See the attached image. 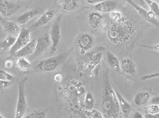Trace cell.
<instances>
[{
  "instance_id": "6da1fadb",
  "label": "cell",
  "mask_w": 159,
  "mask_h": 118,
  "mask_svg": "<svg viewBox=\"0 0 159 118\" xmlns=\"http://www.w3.org/2000/svg\"><path fill=\"white\" fill-rule=\"evenodd\" d=\"M86 93L85 85L79 80L70 78L63 83V98L69 111L82 118H86L84 107Z\"/></svg>"
},
{
  "instance_id": "7a4b0ae2",
  "label": "cell",
  "mask_w": 159,
  "mask_h": 118,
  "mask_svg": "<svg viewBox=\"0 0 159 118\" xmlns=\"http://www.w3.org/2000/svg\"><path fill=\"white\" fill-rule=\"evenodd\" d=\"M138 27L133 19L124 15L120 21H111L107 28V35L111 43L121 45L131 40L138 31Z\"/></svg>"
},
{
  "instance_id": "3957f363",
  "label": "cell",
  "mask_w": 159,
  "mask_h": 118,
  "mask_svg": "<svg viewBox=\"0 0 159 118\" xmlns=\"http://www.w3.org/2000/svg\"><path fill=\"white\" fill-rule=\"evenodd\" d=\"M109 77L108 71H104V90L101 104L103 115L105 118H125Z\"/></svg>"
},
{
  "instance_id": "277c9868",
  "label": "cell",
  "mask_w": 159,
  "mask_h": 118,
  "mask_svg": "<svg viewBox=\"0 0 159 118\" xmlns=\"http://www.w3.org/2000/svg\"><path fill=\"white\" fill-rule=\"evenodd\" d=\"M73 50V47H72L68 51L57 55L41 60L36 65V70L40 72H48L54 71L66 60Z\"/></svg>"
},
{
  "instance_id": "5b68a950",
  "label": "cell",
  "mask_w": 159,
  "mask_h": 118,
  "mask_svg": "<svg viewBox=\"0 0 159 118\" xmlns=\"http://www.w3.org/2000/svg\"><path fill=\"white\" fill-rule=\"evenodd\" d=\"M28 78H24L20 80L18 83V96L16 107L15 118H23L27 109L28 104L25 95V85Z\"/></svg>"
},
{
  "instance_id": "8992f818",
  "label": "cell",
  "mask_w": 159,
  "mask_h": 118,
  "mask_svg": "<svg viewBox=\"0 0 159 118\" xmlns=\"http://www.w3.org/2000/svg\"><path fill=\"white\" fill-rule=\"evenodd\" d=\"M63 16V14H61L57 17L50 30L49 36L51 44L49 57L53 56V55L57 52L58 46L61 39V27Z\"/></svg>"
},
{
  "instance_id": "52a82bcc",
  "label": "cell",
  "mask_w": 159,
  "mask_h": 118,
  "mask_svg": "<svg viewBox=\"0 0 159 118\" xmlns=\"http://www.w3.org/2000/svg\"><path fill=\"white\" fill-rule=\"evenodd\" d=\"M75 44L79 49L80 54L84 55L92 49L94 44V39L89 33H82L76 39Z\"/></svg>"
},
{
  "instance_id": "ba28073f",
  "label": "cell",
  "mask_w": 159,
  "mask_h": 118,
  "mask_svg": "<svg viewBox=\"0 0 159 118\" xmlns=\"http://www.w3.org/2000/svg\"><path fill=\"white\" fill-rule=\"evenodd\" d=\"M30 32L31 30L29 28L23 27L20 30L15 44L10 49V53L12 55H14V54L30 41Z\"/></svg>"
},
{
  "instance_id": "9c48e42d",
  "label": "cell",
  "mask_w": 159,
  "mask_h": 118,
  "mask_svg": "<svg viewBox=\"0 0 159 118\" xmlns=\"http://www.w3.org/2000/svg\"><path fill=\"white\" fill-rule=\"evenodd\" d=\"M127 2L137 11L139 15L146 21L151 23L156 27H159V23L157 20L155 15L151 11H148L132 0H128Z\"/></svg>"
},
{
  "instance_id": "30bf717a",
  "label": "cell",
  "mask_w": 159,
  "mask_h": 118,
  "mask_svg": "<svg viewBox=\"0 0 159 118\" xmlns=\"http://www.w3.org/2000/svg\"><path fill=\"white\" fill-rule=\"evenodd\" d=\"M20 8L18 4L9 1L0 0V14L4 17H9L16 14Z\"/></svg>"
},
{
  "instance_id": "8fae6325",
  "label": "cell",
  "mask_w": 159,
  "mask_h": 118,
  "mask_svg": "<svg viewBox=\"0 0 159 118\" xmlns=\"http://www.w3.org/2000/svg\"><path fill=\"white\" fill-rule=\"evenodd\" d=\"M106 50V48L103 46H99L91 52L90 51L87 53L82 55L81 57L78 58L77 61V65L80 69L84 70L87 69L88 65L89 64L91 59H92L94 55L99 52H102Z\"/></svg>"
},
{
  "instance_id": "7c38bea8",
  "label": "cell",
  "mask_w": 159,
  "mask_h": 118,
  "mask_svg": "<svg viewBox=\"0 0 159 118\" xmlns=\"http://www.w3.org/2000/svg\"><path fill=\"white\" fill-rule=\"evenodd\" d=\"M50 44L51 43L49 34L48 32H46L37 39L36 47L34 56L36 57L42 54L47 50Z\"/></svg>"
},
{
  "instance_id": "4fadbf2b",
  "label": "cell",
  "mask_w": 159,
  "mask_h": 118,
  "mask_svg": "<svg viewBox=\"0 0 159 118\" xmlns=\"http://www.w3.org/2000/svg\"><path fill=\"white\" fill-rule=\"evenodd\" d=\"M44 13V12L43 10L41 8L29 10L18 16L16 18V21L18 24L20 25H24L34 17L38 15H42Z\"/></svg>"
},
{
  "instance_id": "5bb4252c",
  "label": "cell",
  "mask_w": 159,
  "mask_h": 118,
  "mask_svg": "<svg viewBox=\"0 0 159 118\" xmlns=\"http://www.w3.org/2000/svg\"><path fill=\"white\" fill-rule=\"evenodd\" d=\"M55 15V11L53 9H49L45 12L42 15L40 18L35 21L30 28V30L37 28L40 27H43L49 23L53 19Z\"/></svg>"
},
{
  "instance_id": "9a60e30c",
  "label": "cell",
  "mask_w": 159,
  "mask_h": 118,
  "mask_svg": "<svg viewBox=\"0 0 159 118\" xmlns=\"http://www.w3.org/2000/svg\"><path fill=\"white\" fill-rule=\"evenodd\" d=\"M112 84L113 89H114V91H115V93H116V95L121 113L125 118H127L129 116L131 111V106L126 101V99L122 96V95L116 89L115 86L113 85L112 82Z\"/></svg>"
},
{
  "instance_id": "2e32d148",
  "label": "cell",
  "mask_w": 159,
  "mask_h": 118,
  "mask_svg": "<svg viewBox=\"0 0 159 118\" xmlns=\"http://www.w3.org/2000/svg\"><path fill=\"white\" fill-rule=\"evenodd\" d=\"M116 6V1L102 0L101 2L94 5V9L100 13H111L115 10Z\"/></svg>"
},
{
  "instance_id": "e0dca14e",
  "label": "cell",
  "mask_w": 159,
  "mask_h": 118,
  "mask_svg": "<svg viewBox=\"0 0 159 118\" xmlns=\"http://www.w3.org/2000/svg\"><path fill=\"white\" fill-rule=\"evenodd\" d=\"M103 19V16L101 13L99 12H91L88 15V23L92 28L98 29L102 26Z\"/></svg>"
},
{
  "instance_id": "ac0fdd59",
  "label": "cell",
  "mask_w": 159,
  "mask_h": 118,
  "mask_svg": "<svg viewBox=\"0 0 159 118\" xmlns=\"http://www.w3.org/2000/svg\"><path fill=\"white\" fill-rule=\"evenodd\" d=\"M36 40L37 39L31 40L28 44L14 54L13 56L15 57L20 58L34 53L36 47Z\"/></svg>"
},
{
  "instance_id": "d6986e66",
  "label": "cell",
  "mask_w": 159,
  "mask_h": 118,
  "mask_svg": "<svg viewBox=\"0 0 159 118\" xmlns=\"http://www.w3.org/2000/svg\"><path fill=\"white\" fill-rule=\"evenodd\" d=\"M120 68L122 71L129 75H134L136 73V67L134 63L129 58H124L120 62Z\"/></svg>"
},
{
  "instance_id": "ffe728a7",
  "label": "cell",
  "mask_w": 159,
  "mask_h": 118,
  "mask_svg": "<svg viewBox=\"0 0 159 118\" xmlns=\"http://www.w3.org/2000/svg\"><path fill=\"white\" fill-rule=\"evenodd\" d=\"M107 62L112 69L117 73H120L121 72L120 63L116 56L111 52H107Z\"/></svg>"
},
{
  "instance_id": "44dd1931",
  "label": "cell",
  "mask_w": 159,
  "mask_h": 118,
  "mask_svg": "<svg viewBox=\"0 0 159 118\" xmlns=\"http://www.w3.org/2000/svg\"><path fill=\"white\" fill-rule=\"evenodd\" d=\"M150 99V95L146 91L138 93L134 98V103L135 105L138 107L142 106L146 104Z\"/></svg>"
},
{
  "instance_id": "7402d4cb",
  "label": "cell",
  "mask_w": 159,
  "mask_h": 118,
  "mask_svg": "<svg viewBox=\"0 0 159 118\" xmlns=\"http://www.w3.org/2000/svg\"><path fill=\"white\" fill-rule=\"evenodd\" d=\"M59 6L66 12L74 11L79 7V3L75 0H60Z\"/></svg>"
},
{
  "instance_id": "603a6c76",
  "label": "cell",
  "mask_w": 159,
  "mask_h": 118,
  "mask_svg": "<svg viewBox=\"0 0 159 118\" xmlns=\"http://www.w3.org/2000/svg\"><path fill=\"white\" fill-rule=\"evenodd\" d=\"M1 23L2 24L4 28L10 33L18 35L19 34L20 29L16 22L14 21H7L4 19L3 21Z\"/></svg>"
},
{
  "instance_id": "cb8c5ba5",
  "label": "cell",
  "mask_w": 159,
  "mask_h": 118,
  "mask_svg": "<svg viewBox=\"0 0 159 118\" xmlns=\"http://www.w3.org/2000/svg\"><path fill=\"white\" fill-rule=\"evenodd\" d=\"M102 57V52H99L95 54L88 65L87 70L90 72L93 71L101 64Z\"/></svg>"
},
{
  "instance_id": "d4e9b609",
  "label": "cell",
  "mask_w": 159,
  "mask_h": 118,
  "mask_svg": "<svg viewBox=\"0 0 159 118\" xmlns=\"http://www.w3.org/2000/svg\"><path fill=\"white\" fill-rule=\"evenodd\" d=\"M94 105L95 101L92 94L90 92H87L84 102L85 111H91L94 108Z\"/></svg>"
},
{
  "instance_id": "484cf974",
  "label": "cell",
  "mask_w": 159,
  "mask_h": 118,
  "mask_svg": "<svg viewBox=\"0 0 159 118\" xmlns=\"http://www.w3.org/2000/svg\"><path fill=\"white\" fill-rule=\"evenodd\" d=\"M16 38L13 35H8L3 41L0 42L1 48H10L15 44Z\"/></svg>"
},
{
  "instance_id": "4316f807",
  "label": "cell",
  "mask_w": 159,
  "mask_h": 118,
  "mask_svg": "<svg viewBox=\"0 0 159 118\" xmlns=\"http://www.w3.org/2000/svg\"><path fill=\"white\" fill-rule=\"evenodd\" d=\"M16 65L19 69L22 71H27L31 66V63L24 57L19 58Z\"/></svg>"
},
{
  "instance_id": "83f0119b",
  "label": "cell",
  "mask_w": 159,
  "mask_h": 118,
  "mask_svg": "<svg viewBox=\"0 0 159 118\" xmlns=\"http://www.w3.org/2000/svg\"><path fill=\"white\" fill-rule=\"evenodd\" d=\"M145 2L150 8V11L159 19V5L158 3L151 0H146Z\"/></svg>"
},
{
  "instance_id": "f1b7e54d",
  "label": "cell",
  "mask_w": 159,
  "mask_h": 118,
  "mask_svg": "<svg viewBox=\"0 0 159 118\" xmlns=\"http://www.w3.org/2000/svg\"><path fill=\"white\" fill-rule=\"evenodd\" d=\"M84 114L86 118H105L100 111L94 108L91 111H85Z\"/></svg>"
},
{
  "instance_id": "f546056e",
  "label": "cell",
  "mask_w": 159,
  "mask_h": 118,
  "mask_svg": "<svg viewBox=\"0 0 159 118\" xmlns=\"http://www.w3.org/2000/svg\"><path fill=\"white\" fill-rule=\"evenodd\" d=\"M46 114L43 110L41 109L34 110L33 112L26 116L24 118H45Z\"/></svg>"
},
{
  "instance_id": "4dcf8cb0",
  "label": "cell",
  "mask_w": 159,
  "mask_h": 118,
  "mask_svg": "<svg viewBox=\"0 0 159 118\" xmlns=\"http://www.w3.org/2000/svg\"><path fill=\"white\" fill-rule=\"evenodd\" d=\"M124 16V14L121 12L116 11L111 12L109 15L111 21L113 22H117L120 21L123 18Z\"/></svg>"
},
{
  "instance_id": "1f68e13d",
  "label": "cell",
  "mask_w": 159,
  "mask_h": 118,
  "mask_svg": "<svg viewBox=\"0 0 159 118\" xmlns=\"http://www.w3.org/2000/svg\"><path fill=\"white\" fill-rule=\"evenodd\" d=\"M15 79V77L12 74L3 70H0V80L12 82Z\"/></svg>"
},
{
  "instance_id": "d6a6232c",
  "label": "cell",
  "mask_w": 159,
  "mask_h": 118,
  "mask_svg": "<svg viewBox=\"0 0 159 118\" xmlns=\"http://www.w3.org/2000/svg\"><path fill=\"white\" fill-rule=\"evenodd\" d=\"M147 113L151 115L159 114V107L154 104H150L147 108Z\"/></svg>"
},
{
  "instance_id": "836d02e7",
  "label": "cell",
  "mask_w": 159,
  "mask_h": 118,
  "mask_svg": "<svg viewBox=\"0 0 159 118\" xmlns=\"http://www.w3.org/2000/svg\"><path fill=\"white\" fill-rule=\"evenodd\" d=\"M143 48L145 49H149L152 51H156V52L159 53V44H156L153 45H141Z\"/></svg>"
},
{
  "instance_id": "e575fe53",
  "label": "cell",
  "mask_w": 159,
  "mask_h": 118,
  "mask_svg": "<svg viewBox=\"0 0 159 118\" xmlns=\"http://www.w3.org/2000/svg\"><path fill=\"white\" fill-rule=\"evenodd\" d=\"M3 65L5 68L10 69L12 68L14 66V60L11 58H7L5 60Z\"/></svg>"
},
{
  "instance_id": "d590c367",
  "label": "cell",
  "mask_w": 159,
  "mask_h": 118,
  "mask_svg": "<svg viewBox=\"0 0 159 118\" xmlns=\"http://www.w3.org/2000/svg\"><path fill=\"white\" fill-rule=\"evenodd\" d=\"M158 77H159V72H158V73H154V74L143 76V77L141 78V80L142 81H145L148 80L158 78Z\"/></svg>"
},
{
  "instance_id": "8d00e7d4",
  "label": "cell",
  "mask_w": 159,
  "mask_h": 118,
  "mask_svg": "<svg viewBox=\"0 0 159 118\" xmlns=\"http://www.w3.org/2000/svg\"><path fill=\"white\" fill-rule=\"evenodd\" d=\"M12 83H13L12 82L0 80V90H3L8 88L12 85Z\"/></svg>"
},
{
  "instance_id": "74e56055",
  "label": "cell",
  "mask_w": 159,
  "mask_h": 118,
  "mask_svg": "<svg viewBox=\"0 0 159 118\" xmlns=\"http://www.w3.org/2000/svg\"><path fill=\"white\" fill-rule=\"evenodd\" d=\"M150 104H154L159 107V96H154L150 101Z\"/></svg>"
},
{
  "instance_id": "f35d334b",
  "label": "cell",
  "mask_w": 159,
  "mask_h": 118,
  "mask_svg": "<svg viewBox=\"0 0 159 118\" xmlns=\"http://www.w3.org/2000/svg\"><path fill=\"white\" fill-rule=\"evenodd\" d=\"M63 80V76L60 73H57L54 76V80L57 82H61Z\"/></svg>"
},
{
  "instance_id": "ab89813d",
  "label": "cell",
  "mask_w": 159,
  "mask_h": 118,
  "mask_svg": "<svg viewBox=\"0 0 159 118\" xmlns=\"http://www.w3.org/2000/svg\"><path fill=\"white\" fill-rule=\"evenodd\" d=\"M102 1V0H88V1H87V2L89 4L95 5L101 2Z\"/></svg>"
},
{
  "instance_id": "60d3db41",
  "label": "cell",
  "mask_w": 159,
  "mask_h": 118,
  "mask_svg": "<svg viewBox=\"0 0 159 118\" xmlns=\"http://www.w3.org/2000/svg\"><path fill=\"white\" fill-rule=\"evenodd\" d=\"M131 118H144V117L140 112H136L133 114Z\"/></svg>"
},
{
  "instance_id": "b9f144b4",
  "label": "cell",
  "mask_w": 159,
  "mask_h": 118,
  "mask_svg": "<svg viewBox=\"0 0 159 118\" xmlns=\"http://www.w3.org/2000/svg\"><path fill=\"white\" fill-rule=\"evenodd\" d=\"M145 118H159V114L157 115H151L146 113L144 116Z\"/></svg>"
},
{
  "instance_id": "7bdbcfd3",
  "label": "cell",
  "mask_w": 159,
  "mask_h": 118,
  "mask_svg": "<svg viewBox=\"0 0 159 118\" xmlns=\"http://www.w3.org/2000/svg\"><path fill=\"white\" fill-rule=\"evenodd\" d=\"M4 19H3L2 16L1 15V14H0V22L2 23Z\"/></svg>"
},
{
  "instance_id": "ee69618b",
  "label": "cell",
  "mask_w": 159,
  "mask_h": 118,
  "mask_svg": "<svg viewBox=\"0 0 159 118\" xmlns=\"http://www.w3.org/2000/svg\"><path fill=\"white\" fill-rule=\"evenodd\" d=\"M0 118H4L2 116H1V115H0Z\"/></svg>"
},
{
  "instance_id": "f6af8a7d",
  "label": "cell",
  "mask_w": 159,
  "mask_h": 118,
  "mask_svg": "<svg viewBox=\"0 0 159 118\" xmlns=\"http://www.w3.org/2000/svg\"><path fill=\"white\" fill-rule=\"evenodd\" d=\"M0 49H1V46H0Z\"/></svg>"
}]
</instances>
